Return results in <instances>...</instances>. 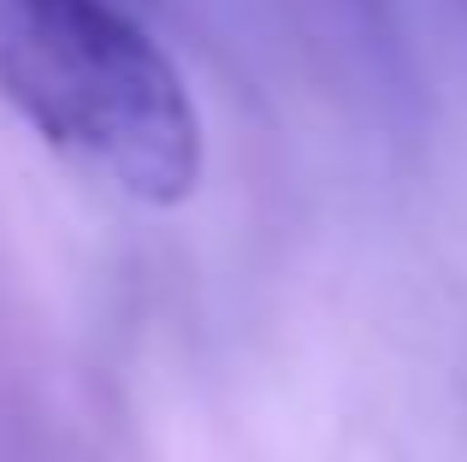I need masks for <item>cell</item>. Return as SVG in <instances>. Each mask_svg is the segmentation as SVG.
<instances>
[{
  "label": "cell",
  "instance_id": "6da1fadb",
  "mask_svg": "<svg viewBox=\"0 0 467 462\" xmlns=\"http://www.w3.org/2000/svg\"><path fill=\"white\" fill-rule=\"evenodd\" d=\"M0 95L130 202L178 208L202 184L190 89L113 0H0Z\"/></svg>",
  "mask_w": 467,
  "mask_h": 462
}]
</instances>
